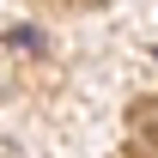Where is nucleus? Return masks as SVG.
Masks as SVG:
<instances>
[]
</instances>
